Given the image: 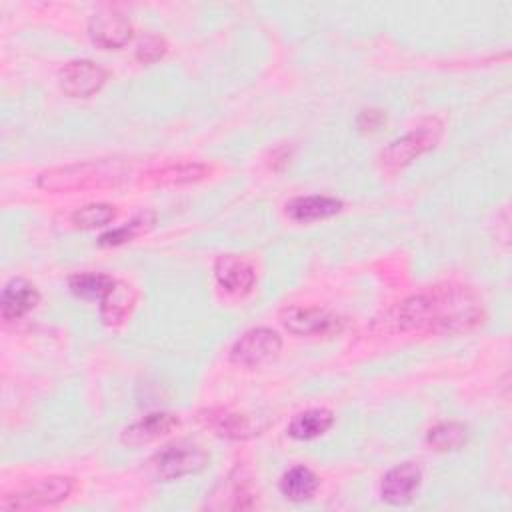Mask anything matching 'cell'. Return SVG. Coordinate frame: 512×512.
Returning <instances> with one entry per match:
<instances>
[{
	"label": "cell",
	"instance_id": "cell-1",
	"mask_svg": "<svg viewBox=\"0 0 512 512\" xmlns=\"http://www.w3.org/2000/svg\"><path fill=\"white\" fill-rule=\"evenodd\" d=\"M482 318V304L470 288L434 286L402 300L390 322L402 332H466Z\"/></svg>",
	"mask_w": 512,
	"mask_h": 512
},
{
	"label": "cell",
	"instance_id": "cell-14",
	"mask_svg": "<svg viewBox=\"0 0 512 512\" xmlns=\"http://www.w3.org/2000/svg\"><path fill=\"white\" fill-rule=\"evenodd\" d=\"M254 506V492L248 478L236 468L212 494L206 508L212 510H248Z\"/></svg>",
	"mask_w": 512,
	"mask_h": 512
},
{
	"label": "cell",
	"instance_id": "cell-8",
	"mask_svg": "<svg viewBox=\"0 0 512 512\" xmlns=\"http://www.w3.org/2000/svg\"><path fill=\"white\" fill-rule=\"evenodd\" d=\"M60 90L70 98H90L106 82V70L92 60H72L58 72Z\"/></svg>",
	"mask_w": 512,
	"mask_h": 512
},
{
	"label": "cell",
	"instance_id": "cell-19",
	"mask_svg": "<svg viewBox=\"0 0 512 512\" xmlns=\"http://www.w3.org/2000/svg\"><path fill=\"white\" fill-rule=\"evenodd\" d=\"M320 486L318 476L306 466H294L286 470L280 478V492L292 502L310 500Z\"/></svg>",
	"mask_w": 512,
	"mask_h": 512
},
{
	"label": "cell",
	"instance_id": "cell-10",
	"mask_svg": "<svg viewBox=\"0 0 512 512\" xmlns=\"http://www.w3.org/2000/svg\"><path fill=\"white\" fill-rule=\"evenodd\" d=\"M422 482V470L416 462H402L388 470L380 482V496L392 506H404L414 500Z\"/></svg>",
	"mask_w": 512,
	"mask_h": 512
},
{
	"label": "cell",
	"instance_id": "cell-17",
	"mask_svg": "<svg viewBox=\"0 0 512 512\" xmlns=\"http://www.w3.org/2000/svg\"><path fill=\"white\" fill-rule=\"evenodd\" d=\"M342 210V200L332 196H298L286 202V216L294 222H316Z\"/></svg>",
	"mask_w": 512,
	"mask_h": 512
},
{
	"label": "cell",
	"instance_id": "cell-4",
	"mask_svg": "<svg viewBox=\"0 0 512 512\" xmlns=\"http://www.w3.org/2000/svg\"><path fill=\"white\" fill-rule=\"evenodd\" d=\"M442 136V122L438 118H426L404 136L392 140L380 152V166L386 172H398L412 160L432 150Z\"/></svg>",
	"mask_w": 512,
	"mask_h": 512
},
{
	"label": "cell",
	"instance_id": "cell-3",
	"mask_svg": "<svg viewBox=\"0 0 512 512\" xmlns=\"http://www.w3.org/2000/svg\"><path fill=\"white\" fill-rule=\"evenodd\" d=\"M208 462L206 450L190 440L166 444L146 462V474L156 482H172L190 474H198Z\"/></svg>",
	"mask_w": 512,
	"mask_h": 512
},
{
	"label": "cell",
	"instance_id": "cell-24",
	"mask_svg": "<svg viewBox=\"0 0 512 512\" xmlns=\"http://www.w3.org/2000/svg\"><path fill=\"white\" fill-rule=\"evenodd\" d=\"M152 222H154V216H152V214H140V216H136L134 220L126 222L124 226L114 228V230H110V232H104V234L98 238V244H100V246H120V244H124V242H130V240H134L136 236L144 234V232L152 226Z\"/></svg>",
	"mask_w": 512,
	"mask_h": 512
},
{
	"label": "cell",
	"instance_id": "cell-5",
	"mask_svg": "<svg viewBox=\"0 0 512 512\" xmlns=\"http://www.w3.org/2000/svg\"><path fill=\"white\" fill-rule=\"evenodd\" d=\"M74 490L70 476H48L40 478L24 488L8 492L0 500L2 510H32L64 502Z\"/></svg>",
	"mask_w": 512,
	"mask_h": 512
},
{
	"label": "cell",
	"instance_id": "cell-25",
	"mask_svg": "<svg viewBox=\"0 0 512 512\" xmlns=\"http://www.w3.org/2000/svg\"><path fill=\"white\" fill-rule=\"evenodd\" d=\"M166 40L158 34H146L136 46V60L140 64H154L166 54Z\"/></svg>",
	"mask_w": 512,
	"mask_h": 512
},
{
	"label": "cell",
	"instance_id": "cell-26",
	"mask_svg": "<svg viewBox=\"0 0 512 512\" xmlns=\"http://www.w3.org/2000/svg\"><path fill=\"white\" fill-rule=\"evenodd\" d=\"M384 120H386V114H384L382 110L370 108V110H362V112H360V116H358V120H356V126H358V130H362V132H374V130H378V126H380Z\"/></svg>",
	"mask_w": 512,
	"mask_h": 512
},
{
	"label": "cell",
	"instance_id": "cell-9",
	"mask_svg": "<svg viewBox=\"0 0 512 512\" xmlns=\"http://www.w3.org/2000/svg\"><path fill=\"white\" fill-rule=\"evenodd\" d=\"M198 420L216 436L226 440H246L260 434L258 422L242 412L214 406L198 412Z\"/></svg>",
	"mask_w": 512,
	"mask_h": 512
},
{
	"label": "cell",
	"instance_id": "cell-11",
	"mask_svg": "<svg viewBox=\"0 0 512 512\" xmlns=\"http://www.w3.org/2000/svg\"><path fill=\"white\" fill-rule=\"evenodd\" d=\"M88 34L96 46L106 50H116L130 42L132 24L124 14L116 10H104L90 16Z\"/></svg>",
	"mask_w": 512,
	"mask_h": 512
},
{
	"label": "cell",
	"instance_id": "cell-20",
	"mask_svg": "<svg viewBox=\"0 0 512 512\" xmlns=\"http://www.w3.org/2000/svg\"><path fill=\"white\" fill-rule=\"evenodd\" d=\"M334 424V414L326 408H310L296 414L288 426V434L296 440H312L328 432Z\"/></svg>",
	"mask_w": 512,
	"mask_h": 512
},
{
	"label": "cell",
	"instance_id": "cell-7",
	"mask_svg": "<svg viewBox=\"0 0 512 512\" xmlns=\"http://www.w3.org/2000/svg\"><path fill=\"white\" fill-rule=\"evenodd\" d=\"M284 328L296 336H336L344 330V320L314 306H288L280 312Z\"/></svg>",
	"mask_w": 512,
	"mask_h": 512
},
{
	"label": "cell",
	"instance_id": "cell-15",
	"mask_svg": "<svg viewBox=\"0 0 512 512\" xmlns=\"http://www.w3.org/2000/svg\"><path fill=\"white\" fill-rule=\"evenodd\" d=\"M40 300V294L34 284L24 278H12L4 284L0 294V314L6 322L20 320L26 316Z\"/></svg>",
	"mask_w": 512,
	"mask_h": 512
},
{
	"label": "cell",
	"instance_id": "cell-18",
	"mask_svg": "<svg viewBox=\"0 0 512 512\" xmlns=\"http://www.w3.org/2000/svg\"><path fill=\"white\" fill-rule=\"evenodd\" d=\"M212 168L200 162H178V164H168L156 172H150L148 178L156 186H180V184H190L204 180L210 176Z\"/></svg>",
	"mask_w": 512,
	"mask_h": 512
},
{
	"label": "cell",
	"instance_id": "cell-6",
	"mask_svg": "<svg viewBox=\"0 0 512 512\" xmlns=\"http://www.w3.org/2000/svg\"><path fill=\"white\" fill-rule=\"evenodd\" d=\"M282 350L280 336L270 328H252L244 332L230 348V360L244 368H258L272 362Z\"/></svg>",
	"mask_w": 512,
	"mask_h": 512
},
{
	"label": "cell",
	"instance_id": "cell-16",
	"mask_svg": "<svg viewBox=\"0 0 512 512\" xmlns=\"http://www.w3.org/2000/svg\"><path fill=\"white\" fill-rule=\"evenodd\" d=\"M138 300V292L132 284L124 280H114L110 290L100 300V318L106 326H120L124 324Z\"/></svg>",
	"mask_w": 512,
	"mask_h": 512
},
{
	"label": "cell",
	"instance_id": "cell-12",
	"mask_svg": "<svg viewBox=\"0 0 512 512\" xmlns=\"http://www.w3.org/2000/svg\"><path fill=\"white\" fill-rule=\"evenodd\" d=\"M214 278L226 292L242 296L252 290L256 270L248 260L236 254H222L214 262Z\"/></svg>",
	"mask_w": 512,
	"mask_h": 512
},
{
	"label": "cell",
	"instance_id": "cell-13",
	"mask_svg": "<svg viewBox=\"0 0 512 512\" xmlns=\"http://www.w3.org/2000/svg\"><path fill=\"white\" fill-rule=\"evenodd\" d=\"M178 424H180V420H178L176 414H170V412H150V414L142 416L140 420L132 422L130 426H126L122 436H120V440L126 446L136 448V446L154 442L160 436L170 434Z\"/></svg>",
	"mask_w": 512,
	"mask_h": 512
},
{
	"label": "cell",
	"instance_id": "cell-23",
	"mask_svg": "<svg viewBox=\"0 0 512 512\" xmlns=\"http://www.w3.org/2000/svg\"><path fill=\"white\" fill-rule=\"evenodd\" d=\"M114 218H116V208L112 204L94 202V204H86V206L74 210L72 224L82 230H92V228L106 226Z\"/></svg>",
	"mask_w": 512,
	"mask_h": 512
},
{
	"label": "cell",
	"instance_id": "cell-22",
	"mask_svg": "<svg viewBox=\"0 0 512 512\" xmlns=\"http://www.w3.org/2000/svg\"><path fill=\"white\" fill-rule=\"evenodd\" d=\"M426 442L436 452L458 450L466 442V426L462 422H454V420L440 422L428 430Z\"/></svg>",
	"mask_w": 512,
	"mask_h": 512
},
{
	"label": "cell",
	"instance_id": "cell-21",
	"mask_svg": "<svg viewBox=\"0 0 512 512\" xmlns=\"http://www.w3.org/2000/svg\"><path fill=\"white\" fill-rule=\"evenodd\" d=\"M114 278L102 272H78L68 278L70 292L82 300H102Z\"/></svg>",
	"mask_w": 512,
	"mask_h": 512
},
{
	"label": "cell",
	"instance_id": "cell-2",
	"mask_svg": "<svg viewBox=\"0 0 512 512\" xmlns=\"http://www.w3.org/2000/svg\"><path fill=\"white\" fill-rule=\"evenodd\" d=\"M128 168L120 160H90L48 168L38 176V186L48 192H72L114 186L122 182Z\"/></svg>",
	"mask_w": 512,
	"mask_h": 512
}]
</instances>
